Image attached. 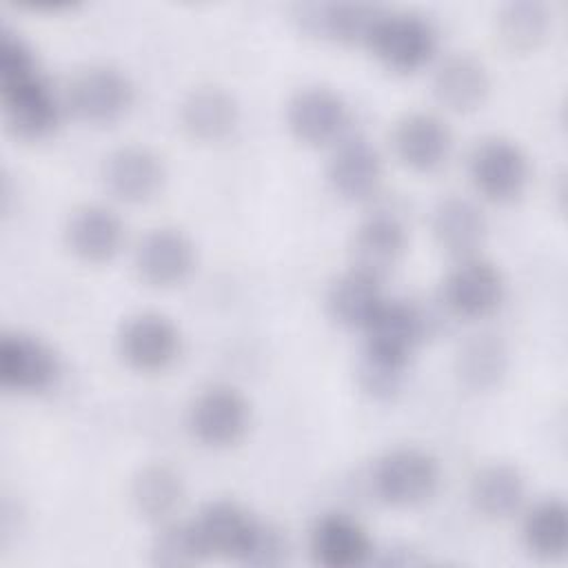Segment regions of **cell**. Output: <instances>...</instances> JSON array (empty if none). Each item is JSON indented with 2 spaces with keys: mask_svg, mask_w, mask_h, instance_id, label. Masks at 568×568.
Returning <instances> with one entry per match:
<instances>
[{
  "mask_svg": "<svg viewBox=\"0 0 568 568\" xmlns=\"http://www.w3.org/2000/svg\"><path fill=\"white\" fill-rule=\"evenodd\" d=\"M64 240L80 260L106 262L118 255L124 244V222L118 211L106 204H82L64 224Z\"/></svg>",
  "mask_w": 568,
  "mask_h": 568,
  "instance_id": "18",
  "label": "cell"
},
{
  "mask_svg": "<svg viewBox=\"0 0 568 568\" xmlns=\"http://www.w3.org/2000/svg\"><path fill=\"white\" fill-rule=\"evenodd\" d=\"M0 93L4 122L16 135L24 140H42L60 124L62 104L51 82L40 71L9 84H0Z\"/></svg>",
  "mask_w": 568,
  "mask_h": 568,
  "instance_id": "8",
  "label": "cell"
},
{
  "mask_svg": "<svg viewBox=\"0 0 568 568\" xmlns=\"http://www.w3.org/2000/svg\"><path fill=\"white\" fill-rule=\"evenodd\" d=\"M395 155L415 171L442 166L453 149V135L446 120L433 111L404 113L393 126Z\"/></svg>",
  "mask_w": 568,
  "mask_h": 568,
  "instance_id": "17",
  "label": "cell"
},
{
  "mask_svg": "<svg viewBox=\"0 0 568 568\" xmlns=\"http://www.w3.org/2000/svg\"><path fill=\"white\" fill-rule=\"evenodd\" d=\"M371 53L390 71L422 69L437 51V29L419 11H379L366 42Z\"/></svg>",
  "mask_w": 568,
  "mask_h": 568,
  "instance_id": "1",
  "label": "cell"
},
{
  "mask_svg": "<svg viewBox=\"0 0 568 568\" xmlns=\"http://www.w3.org/2000/svg\"><path fill=\"white\" fill-rule=\"evenodd\" d=\"M501 271L481 255L459 257L444 277L442 297L450 313L459 317H486L504 297Z\"/></svg>",
  "mask_w": 568,
  "mask_h": 568,
  "instance_id": "9",
  "label": "cell"
},
{
  "mask_svg": "<svg viewBox=\"0 0 568 568\" xmlns=\"http://www.w3.org/2000/svg\"><path fill=\"white\" fill-rule=\"evenodd\" d=\"M151 564L164 568H186L202 564L206 559L200 539L193 530L191 521L169 519L160 524L153 541H151Z\"/></svg>",
  "mask_w": 568,
  "mask_h": 568,
  "instance_id": "30",
  "label": "cell"
},
{
  "mask_svg": "<svg viewBox=\"0 0 568 568\" xmlns=\"http://www.w3.org/2000/svg\"><path fill=\"white\" fill-rule=\"evenodd\" d=\"M355 375H357L359 388L366 395H371L375 399H386L399 390L404 375H406V366L384 359V357H377L368 351H362L359 359H357Z\"/></svg>",
  "mask_w": 568,
  "mask_h": 568,
  "instance_id": "31",
  "label": "cell"
},
{
  "mask_svg": "<svg viewBox=\"0 0 568 568\" xmlns=\"http://www.w3.org/2000/svg\"><path fill=\"white\" fill-rule=\"evenodd\" d=\"M106 191L122 202H146L155 197L166 180L164 160L144 144H122L102 164Z\"/></svg>",
  "mask_w": 568,
  "mask_h": 568,
  "instance_id": "13",
  "label": "cell"
},
{
  "mask_svg": "<svg viewBox=\"0 0 568 568\" xmlns=\"http://www.w3.org/2000/svg\"><path fill=\"white\" fill-rule=\"evenodd\" d=\"M379 11V7L364 2H311L297 4L293 18L308 36L364 44Z\"/></svg>",
  "mask_w": 568,
  "mask_h": 568,
  "instance_id": "21",
  "label": "cell"
},
{
  "mask_svg": "<svg viewBox=\"0 0 568 568\" xmlns=\"http://www.w3.org/2000/svg\"><path fill=\"white\" fill-rule=\"evenodd\" d=\"M189 430L204 446H231L251 424V404L244 393L226 382H215L195 393L189 404Z\"/></svg>",
  "mask_w": 568,
  "mask_h": 568,
  "instance_id": "4",
  "label": "cell"
},
{
  "mask_svg": "<svg viewBox=\"0 0 568 568\" xmlns=\"http://www.w3.org/2000/svg\"><path fill=\"white\" fill-rule=\"evenodd\" d=\"M439 484L437 459L419 446H395L384 450L371 468L375 495L390 506H417Z\"/></svg>",
  "mask_w": 568,
  "mask_h": 568,
  "instance_id": "2",
  "label": "cell"
},
{
  "mask_svg": "<svg viewBox=\"0 0 568 568\" xmlns=\"http://www.w3.org/2000/svg\"><path fill=\"white\" fill-rule=\"evenodd\" d=\"M131 78L113 64H91L80 69L67 87V106L84 122L111 124L133 104Z\"/></svg>",
  "mask_w": 568,
  "mask_h": 568,
  "instance_id": "5",
  "label": "cell"
},
{
  "mask_svg": "<svg viewBox=\"0 0 568 568\" xmlns=\"http://www.w3.org/2000/svg\"><path fill=\"white\" fill-rule=\"evenodd\" d=\"M348 118L346 100L326 84L300 87L286 102V124L291 133L311 146L339 142Z\"/></svg>",
  "mask_w": 568,
  "mask_h": 568,
  "instance_id": "7",
  "label": "cell"
},
{
  "mask_svg": "<svg viewBox=\"0 0 568 568\" xmlns=\"http://www.w3.org/2000/svg\"><path fill=\"white\" fill-rule=\"evenodd\" d=\"M406 226L393 211H373L355 229L351 242L353 266L382 277L406 248Z\"/></svg>",
  "mask_w": 568,
  "mask_h": 568,
  "instance_id": "19",
  "label": "cell"
},
{
  "mask_svg": "<svg viewBox=\"0 0 568 568\" xmlns=\"http://www.w3.org/2000/svg\"><path fill=\"white\" fill-rule=\"evenodd\" d=\"M430 231L435 242L453 257L477 255L484 244L488 222L484 209L466 195L442 197L430 213Z\"/></svg>",
  "mask_w": 568,
  "mask_h": 568,
  "instance_id": "20",
  "label": "cell"
},
{
  "mask_svg": "<svg viewBox=\"0 0 568 568\" xmlns=\"http://www.w3.org/2000/svg\"><path fill=\"white\" fill-rule=\"evenodd\" d=\"M191 524L206 559L224 557L240 561L257 526V517L233 499H213L197 510Z\"/></svg>",
  "mask_w": 568,
  "mask_h": 568,
  "instance_id": "15",
  "label": "cell"
},
{
  "mask_svg": "<svg viewBox=\"0 0 568 568\" xmlns=\"http://www.w3.org/2000/svg\"><path fill=\"white\" fill-rule=\"evenodd\" d=\"M433 95L450 111L477 109L488 91L490 75L486 64L470 53H450L433 71Z\"/></svg>",
  "mask_w": 568,
  "mask_h": 568,
  "instance_id": "23",
  "label": "cell"
},
{
  "mask_svg": "<svg viewBox=\"0 0 568 568\" xmlns=\"http://www.w3.org/2000/svg\"><path fill=\"white\" fill-rule=\"evenodd\" d=\"M508 368V348L495 333H477L468 337L455 357V371L464 386L484 390L495 386Z\"/></svg>",
  "mask_w": 568,
  "mask_h": 568,
  "instance_id": "28",
  "label": "cell"
},
{
  "mask_svg": "<svg viewBox=\"0 0 568 568\" xmlns=\"http://www.w3.org/2000/svg\"><path fill=\"white\" fill-rule=\"evenodd\" d=\"M428 331L424 311L408 300H384L364 326V348L377 357L408 366L415 348Z\"/></svg>",
  "mask_w": 568,
  "mask_h": 568,
  "instance_id": "10",
  "label": "cell"
},
{
  "mask_svg": "<svg viewBox=\"0 0 568 568\" xmlns=\"http://www.w3.org/2000/svg\"><path fill=\"white\" fill-rule=\"evenodd\" d=\"M521 541L537 559H559L568 546V508L559 497L535 501L521 519Z\"/></svg>",
  "mask_w": 568,
  "mask_h": 568,
  "instance_id": "27",
  "label": "cell"
},
{
  "mask_svg": "<svg viewBox=\"0 0 568 568\" xmlns=\"http://www.w3.org/2000/svg\"><path fill=\"white\" fill-rule=\"evenodd\" d=\"M195 244L178 226H155L135 244L133 266L151 286H173L184 282L195 268Z\"/></svg>",
  "mask_w": 568,
  "mask_h": 568,
  "instance_id": "12",
  "label": "cell"
},
{
  "mask_svg": "<svg viewBox=\"0 0 568 568\" xmlns=\"http://www.w3.org/2000/svg\"><path fill=\"white\" fill-rule=\"evenodd\" d=\"M382 175V155L371 140L362 135H344L339 142H335L326 166V180L339 197H371L379 189Z\"/></svg>",
  "mask_w": 568,
  "mask_h": 568,
  "instance_id": "14",
  "label": "cell"
},
{
  "mask_svg": "<svg viewBox=\"0 0 568 568\" xmlns=\"http://www.w3.org/2000/svg\"><path fill=\"white\" fill-rule=\"evenodd\" d=\"M131 501L144 519L164 524L173 519L184 501V479L169 464H146L133 475Z\"/></svg>",
  "mask_w": 568,
  "mask_h": 568,
  "instance_id": "26",
  "label": "cell"
},
{
  "mask_svg": "<svg viewBox=\"0 0 568 568\" xmlns=\"http://www.w3.org/2000/svg\"><path fill=\"white\" fill-rule=\"evenodd\" d=\"M60 359L36 335L13 331L0 337V384L18 393H42L55 384Z\"/></svg>",
  "mask_w": 568,
  "mask_h": 568,
  "instance_id": "11",
  "label": "cell"
},
{
  "mask_svg": "<svg viewBox=\"0 0 568 568\" xmlns=\"http://www.w3.org/2000/svg\"><path fill=\"white\" fill-rule=\"evenodd\" d=\"M308 548L315 564L324 568H355L373 557L368 530L348 513H324L315 519Z\"/></svg>",
  "mask_w": 568,
  "mask_h": 568,
  "instance_id": "16",
  "label": "cell"
},
{
  "mask_svg": "<svg viewBox=\"0 0 568 568\" xmlns=\"http://www.w3.org/2000/svg\"><path fill=\"white\" fill-rule=\"evenodd\" d=\"M473 506L490 519H506L521 510L526 499V477L508 462H493L481 466L468 488Z\"/></svg>",
  "mask_w": 568,
  "mask_h": 568,
  "instance_id": "25",
  "label": "cell"
},
{
  "mask_svg": "<svg viewBox=\"0 0 568 568\" xmlns=\"http://www.w3.org/2000/svg\"><path fill=\"white\" fill-rule=\"evenodd\" d=\"M468 175L484 197L510 202L524 193L530 180V162L515 140L486 135L468 155Z\"/></svg>",
  "mask_w": 568,
  "mask_h": 568,
  "instance_id": "3",
  "label": "cell"
},
{
  "mask_svg": "<svg viewBox=\"0 0 568 568\" xmlns=\"http://www.w3.org/2000/svg\"><path fill=\"white\" fill-rule=\"evenodd\" d=\"M115 346L131 368L155 373L178 359L182 333L169 315L160 311H138L120 324Z\"/></svg>",
  "mask_w": 568,
  "mask_h": 568,
  "instance_id": "6",
  "label": "cell"
},
{
  "mask_svg": "<svg viewBox=\"0 0 568 568\" xmlns=\"http://www.w3.org/2000/svg\"><path fill=\"white\" fill-rule=\"evenodd\" d=\"M180 122L191 138L220 142L235 131L240 122V106L233 93L224 87L200 84L184 95L180 104Z\"/></svg>",
  "mask_w": 568,
  "mask_h": 568,
  "instance_id": "22",
  "label": "cell"
},
{
  "mask_svg": "<svg viewBox=\"0 0 568 568\" xmlns=\"http://www.w3.org/2000/svg\"><path fill=\"white\" fill-rule=\"evenodd\" d=\"M40 71L33 49L9 27L0 29V84L16 82Z\"/></svg>",
  "mask_w": 568,
  "mask_h": 568,
  "instance_id": "33",
  "label": "cell"
},
{
  "mask_svg": "<svg viewBox=\"0 0 568 568\" xmlns=\"http://www.w3.org/2000/svg\"><path fill=\"white\" fill-rule=\"evenodd\" d=\"M550 29L548 7L539 0H510L497 13V33L510 49L537 47Z\"/></svg>",
  "mask_w": 568,
  "mask_h": 568,
  "instance_id": "29",
  "label": "cell"
},
{
  "mask_svg": "<svg viewBox=\"0 0 568 568\" xmlns=\"http://www.w3.org/2000/svg\"><path fill=\"white\" fill-rule=\"evenodd\" d=\"M384 300L382 277L351 266L331 282L326 293V308L337 324L364 331Z\"/></svg>",
  "mask_w": 568,
  "mask_h": 568,
  "instance_id": "24",
  "label": "cell"
},
{
  "mask_svg": "<svg viewBox=\"0 0 568 568\" xmlns=\"http://www.w3.org/2000/svg\"><path fill=\"white\" fill-rule=\"evenodd\" d=\"M288 557V539L286 535L266 521L257 519V526L244 548V555L240 564L257 566V568H271L284 564Z\"/></svg>",
  "mask_w": 568,
  "mask_h": 568,
  "instance_id": "32",
  "label": "cell"
}]
</instances>
